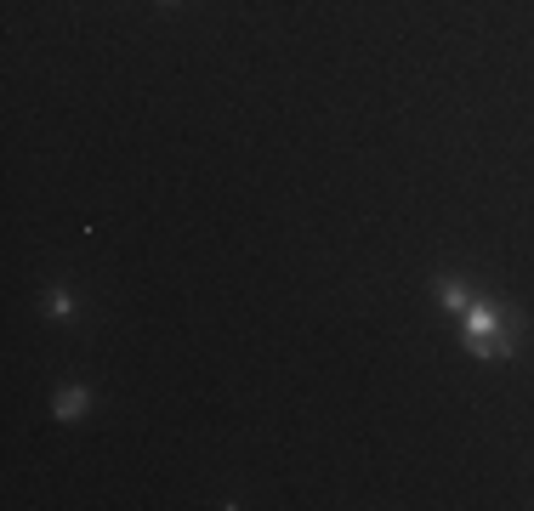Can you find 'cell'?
Listing matches in <instances>:
<instances>
[{
    "instance_id": "cell-4",
    "label": "cell",
    "mask_w": 534,
    "mask_h": 511,
    "mask_svg": "<svg viewBox=\"0 0 534 511\" xmlns=\"http://www.w3.org/2000/svg\"><path fill=\"white\" fill-rule=\"evenodd\" d=\"M466 301H472V296H466L461 284H438V307H444V313L461 318V313H466Z\"/></svg>"
},
{
    "instance_id": "cell-1",
    "label": "cell",
    "mask_w": 534,
    "mask_h": 511,
    "mask_svg": "<svg viewBox=\"0 0 534 511\" xmlns=\"http://www.w3.org/2000/svg\"><path fill=\"white\" fill-rule=\"evenodd\" d=\"M461 341H466V353L483 358V364H506L517 353V341H523V318L506 301L478 296V301H466V313H461Z\"/></svg>"
},
{
    "instance_id": "cell-5",
    "label": "cell",
    "mask_w": 534,
    "mask_h": 511,
    "mask_svg": "<svg viewBox=\"0 0 534 511\" xmlns=\"http://www.w3.org/2000/svg\"><path fill=\"white\" fill-rule=\"evenodd\" d=\"M160 6H177V0H160Z\"/></svg>"
},
{
    "instance_id": "cell-3",
    "label": "cell",
    "mask_w": 534,
    "mask_h": 511,
    "mask_svg": "<svg viewBox=\"0 0 534 511\" xmlns=\"http://www.w3.org/2000/svg\"><path fill=\"white\" fill-rule=\"evenodd\" d=\"M74 307H80V301H74L69 290H52V296H46V318H52V324H69Z\"/></svg>"
},
{
    "instance_id": "cell-2",
    "label": "cell",
    "mask_w": 534,
    "mask_h": 511,
    "mask_svg": "<svg viewBox=\"0 0 534 511\" xmlns=\"http://www.w3.org/2000/svg\"><path fill=\"white\" fill-rule=\"evenodd\" d=\"M52 415H57L63 426L86 421V415H91V392H86V387H63V392L52 398Z\"/></svg>"
}]
</instances>
